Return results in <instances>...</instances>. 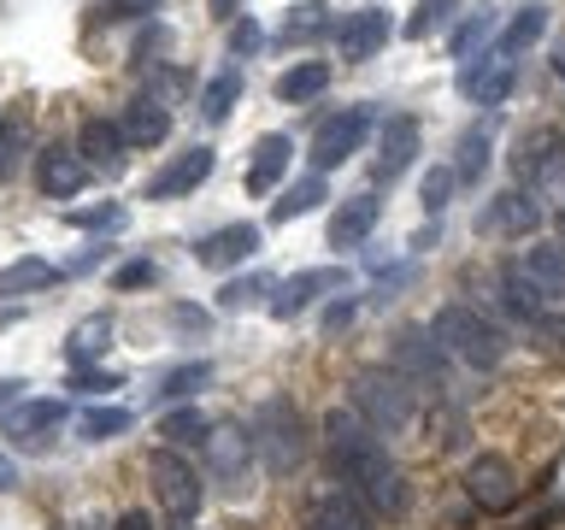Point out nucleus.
<instances>
[{
    "instance_id": "obj_1",
    "label": "nucleus",
    "mask_w": 565,
    "mask_h": 530,
    "mask_svg": "<svg viewBox=\"0 0 565 530\" xmlns=\"http://www.w3.org/2000/svg\"><path fill=\"white\" fill-rule=\"evenodd\" d=\"M324 454H330V471L348 484V495H360L377 519H401L406 512L413 489H406L401 466L377 442V431H371L353 406H335V413L324 418Z\"/></svg>"
},
{
    "instance_id": "obj_2",
    "label": "nucleus",
    "mask_w": 565,
    "mask_h": 530,
    "mask_svg": "<svg viewBox=\"0 0 565 530\" xmlns=\"http://www.w3.org/2000/svg\"><path fill=\"white\" fill-rule=\"evenodd\" d=\"M430 336H436L441 348H448V360L471 365V371H494V365L507 360V336L494 330L477 307H466V300L441 307V312L430 318Z\"/></svg>"
},
{
    "instance_id": "obj_3",
    "label": "nucleus",
    "mask_w": 565,
    "mask_h": 530,
    "mask_svg": "<svg viewBox=\"0 0 565 530\" xmlns=\"http://www.w3.org/2000/svg\"><path fill=\"white\" fill-rule=\"evenodd\" d=\"M353 413H360L377 436H401L418 418V389L401 371H360L353 378Z\"/></svg>"
},
{
    "instance_id": "obj_4",
    "label": "nucleus",
    "mask_w": 565,
    "mask_h": 530,
    "mask_svg": "<svg viewBox=\"0 0 565 530\" xmlns=\"http://www.w3.org/2000/svg\"><path fill=\"white\" fill-rule=\"evenodd\" d=\"M148 484H153V495H159V507L171 512V519H194L201 512V501H206V477L189 466V454L183 448H153L148 454Z\"/></svg>"
},
{
    "instance_id": "obj_5",
    "label": "nucleus",
    "mask_w": 565,
    "mask_h": 530,
    "mask_svg": "<svg viewBox=\"0 0 565 530\" xmlns=\"http://www.w3.org/2000/svg\"><path fill=\"white\" fill-rule=\"evenodd\" d=\"M254 448L265 459V471H295L307 459V424H300L295 401H265L254 418Z\"/></svg>"
},
{
    "instance_id": "obj_6",
    "label": "nucleus",
    "mask_w": 565,
    "mask_h": 530,
    "mask_svg": "<svg viewBox=\"0 0 565 530\" xmlns=\"http://www.w3.org/2000/svg\"><path fill=\"white\" fill-rule=\"evenodd\" d=\"M365 136H371V113H365V106H342V113H330L324 124H318V136H312V171L330 177L342 159H353L365 148Z\"/></svg>"
},
{
    "instance_id": "obj_7",
    "label": "nucleus",
    "mask_w": 565,
    "mask_h": 530,
    "mask_svg": "<svg viewBox=\"0 0 565 530\" xmlns=\"http://www.w3.org/2000/svg\"><path fill=\"white\" fill-rule=\"evenodd\" d=\"M71 418V401H60V395H35V401H18L7 418H0V436L12 442V448H24V454H35V448H47L53 442V431Z\"/></svg>"
},
{
    "instance_id": "obj_8",
    "label": "nucleus",
    "mask_w": 565,
    "mask_h": 530,
    "mask_svg": "<svg viewBox=\"0 0 565 530\" xmlns=\"http://www.w3.org/2000/svg\"><path fill=\"white\" fill-rule=\"evenodd\" d=\"M388 360L406 383H430V389H448V348L436 342L430 330H395V348H388Z\"/></svg>"
},
{
    "instance_id": "obj_9",
    "label": "nucleus",
    "mask_w": 565,
    "mask_h": 530,
    "mask_svg": "<svg viewBox=\"0 0 565 530\" xmlns=\"http://www.w3.org/2000/svg\"><path fill=\"white\" fill-rule=\"evenodd\" d=\"M512 77H519V53L483 47L477 60L459 65V95H471L477 106H501L512 95Z\"/></svg>"
},
{
    "instance_id": "obj_10",
    "label": "nucleus",
    "mask_w": 565,
    "mask_h": 530,
    "mask_svg": "<svg viewBox=\"0 0 565 530\" xmlns=\"http://www.w3.org/2000/svg\"><path fill=\"white\" fill-rule=\"evenodd\" d=\"M206 454H212V477L224 484V495H247L254 489V431H236V424H224V431L206 436Z\"/></svg>"
},
{
    "instance_id": "obj_11",
    "label": "nucleus",
    "mask_w": 565,
    "mask_h": 530,
    "mask_svg": "<svg viewBox=\"0 0 565 530\" xmlns=\"http://www.w3.org/2000/svg\"><path fill=\"white\" fill-rule=\"evenodd\" d=\"M388 35H395V18H388L383 7H360V12H348L342 24H335V53L353 60V65H365L388 47Z\"/></svg>"
},
{
    "instance_id": "obj_12",
    "label": "nucleus",
    "mask_w": 565,
    "mask_h": 530,
    "mask_svg": "<svg viewBox=\"0 0 565 530\" xmlns=\"http://www.w3.org/2000/svg\"><path fill=\"white\" fill-rule=\"evenodd\" d=\"M418 118H406V113H395V118H383L377 124V153H371V183H395V177L418 159Z\"/></svg>"
},
{
    "instance_id": "obj_13",
    "label": "nucleus",
    "mask_w": 565,
    "mask_h": 530,
    "mask_svg": "<svg viewBox=\"0 0 565 530\" xmlns=\"http://www.w3.org/2000/svg\"><path fill=\"white\" fill-rule=\"evenodd\" d=\"M466 495L483 512H507L519 501V471H512V459L507 454H477L466 466Z\"/></svg>"
},
{
    "instance_id": "obj_14",
    "label": "nucleus",
    "mask_w": 565,
    "mask_h": 530,
    "mask_svg": "<svg viewBox=\"0 0 565 530\" xmlns=\"http://www.w3.org/2000/svg\"><path fill=\"white\" fill-rule=\"evenodd\" d=\"M536 224H542L536 189H507V194H494V201L483 206V219H477V230H483V236H530Z\"/></svg>"
},
{
    "instance_id": "obj_15",
    "label": "nucleus",
    "mask_w": 565,
    "mask_h": 530,
    "mask_svg": "<svg viewBox=\"0 0 565 530\" xmlns=\"http://www.w3.org/2000/svg\"><path fill=\"white\" fill-rule=\"evenodd\" d=\"M348 272L342 265H312V272H295V277H282L277 283V295H271V318H295V312H307L318 295H330V289H342Z\"/></svg>"
},
{
    "instance_id": "obj_16",
    "label": "nucleus",
    "mask_w": 565,
    "mask_h": 530,
    "mask_svg": "<svg viewBox=\"0 0 565 530\" xmlns=\"http://www.w3.org/2000/svg\"><path fill=\"white\" fill-rule=\"evenodd\" d=\"M212 166H218V153H212V148H189V153H171V166L159 171V177H153V183L141 189V194H148V201H183L189 189H201L206 177H212Z\"/></svg>"
},
{
    "instance_id": "obj_17",
    "label": "nucleus",
    "mask_w": 565,
    "mask_h": 530,
    "mask_svg": "<svg viewBox=\"0 0 565 530\" xmlns=\"http://www.w3.org/2000/svg\"><path fill=\"white\" fill-rule=\"evenodd\" d=\"M512 272H519V277H524L542 300H565V242L524 247V254L512 259Z\"/></svg>"
},
{
    "instance_id": "obj_18",
    "label": "nucleus",
    "mask_w": 565,
    "mask_h": 530,
    "mask_svg": "<svg viewBox=\"0 0 565 530\" xmlns=\"http://www.w3.org/2000/svg\"><path fill=\"white\" fill-rule=\"evenodd\" d=\"M35 183H42V194H53V201H71V194L88 183V159L77 148H60V141H53V148L35 159Z\"/></svg>"
},
{
    "instance_id": "obj_19",
    "label": "nucleus",
    "mask_w": 565,
    "mask_h": 530,
    "mask_svg": "<svg viewBox=\"0 0 565 530\" xmlns=\"http://www.w3.org/2000/svg\"><path fill=\"white\" fill-rule=\"evenodd\" d=\"M254 254H259V224H224V230H212V236L194 247V259L212 265V272H230V265H242Z\"/></svg>"
},
{
    "instance_id": "obj_20",
    "label": "nucleus",
    "mask_w": 565,
    "mask_h": 530,
    "mask_svg": "<svg viewBox=\"0 0 565 530\" xmlns=\"http://www.w3.org/2000/svg\"><path fill=\"white\" fill-rule=\"evenodd\" d=\"M307 530H377V524H371V507L360 501V495L324 489V495L307 507Z\"/></svg>"
},
{
    "instance_id": "obj_21",
    "label": "nucleus",
    "mask_w": 565,
    "mask_h": 530,
    "mask_svg": "<svg viewBox=\"0 0 565 530\" xmlns=\"http://www.w3.org/2000/svg\"><path fill=\"white\" fill-rule=\"evenodd\" d=\"M289 159H295V141L289 136H259L254 141V166H247V194H271L282 189V171H289Z\"/></svg>"
},
{
    "instance_id": "obj_22",
    "label": "nucleus",
    "mask_w": 565,
    "mask_h": 530,
    "mask_svg": "<svg viewBox=\"0 0 565 530\" xmlns=\"http://www.w3.org/2000/svg\"><path fill=\"white\" fill-rule=\"evenodd\" d=\"M118 130H124V141H130V148H159V141L171 136V113H166L153 95H136L130 106H124Z\"/></svg>"
},
{
    "instance_id": "obj_23",
    "label": "nucleus",
    "mask_w": 565,
    "mask_h": 530,
    "mask_svg": "<svg viewBox=\"0 0 565 530\" xmlns=\"http://www.w3.org/2000/svg\"><path fill=\"white\" fill-rule=\"evenodd\" d=\"M377 194H348L342 206L330 212V247H360L371 230H377Z\"/></svg>"
},
{
    "instance_id": "obj_24",
    "label": "nucleus",
    "mask_w": 565,
    "mask_h": 530,
    "mask_svg": "<svg viewBox=\"0 0 565 530\" xmlns=\"http://www.w3.org/2000/svg\"><path fill=\"white\" fill-rule=\"evenodd\" d=\"M124 130L113 118H88L83 124V159H88V171H100V177H118L124 171Z\"/></svg>"
},
{
    "instance_id": "obj_25",
    "label": "nucleus",
    "mask_w": 565,
    "mask_h": 530,
    "mask_svg": "<svg viewBox=\"0 0 565 530\" xmlns=\"http://www.w3.org/2000/svg\"><path fill=\"white\" fill-rule=\"evenodd\" d=\"M330 88V60H300V65H289L277 77V100H289V106H307V100H318Z\"/></svg>"
},
{
    "instance_id": "obj_26",
    "label": "nucleus",
    "mask_w": 565,
    "mask_h": 530,
    "mask_svg": "<svg viewBox=\"0 0 565 530\" xmlns=\"http://www.w3.org/2000/svg\"><path fill=\"white\" fill-rule=\"evenodd\" d=\"M65 272L60 265H47V259H35V254H24V259H12V265H0V295H35V289H53Z\"/></svg>"
},
{
    "instance_id": "obj_27",
    "label": "nucleus",
    "mask_w": 565,
    "mask_h": 530,
    "mask_svg": "<svg viewBox=\"0 0 565 530\" xmlns=\"http://www.w3.org/2000/svg\"><path fill=\"white\" fill-rule=\"evenodd\" d=\"M24 153H30V113L18 106V113L0 118V183H12V177H18Z\"/></svg>"
},
{
    "instance_id": "obj_28",
    "label": "nucleus",
    "mask_w": 565,
    "mask_h": 530,
    "mask_svg": "<svg viewBox=\"0 0 565 530\" xmlns=\"http://www.w3.org/2000/svg\"><path fill=\"white\" fill-rule=\"evenodd\" d=\"M236 100H242V71L236 65H218V71H212V83L201 88V118L206 124H224Z\"/></svg>"
},
{
    "instance_id": "obj_29",
    "label": "nucleus",
    "mask_w": 565,
    "mask_h": 530,
    "mask_svg": "<svg viewBox=\"0 0 565 530\" xmlns=\"http://www.w3.org/2000/svg\"><path fill=\"white\" fill-rule=\"evenodd\" d=\"M330 30V7L324 0H300V7H289V18L277 24V42H312V35H324Z\"/></svg>"
},
{
    "instance_id": "obj_30",
    "label": "nucleus",
    "mask_w": 565,
    "mask_h": 530,
    "mask_svg": "<svg viewBox=\"0 0 565 530\" xmlns=\"http://www.w3.org/2000/svg\"><path fill=\"white\" fill-rule=\"evenodd\" d=\"M318 201H324V177H300V183H289L282 189V201H271V224H289V219H300V212H312Z\"/></svg>"
},
{
    "instance_id": "obj_31",
    "label": "nucleus",
    "mask_w": 565,
    "mask_h": 530,
    "mask_svg": "<svg viewBox=\"0 0 565 530\" xmlns=\"http://www.w3.org/2000/svg\"><path fill=\"white\" fill-rule=\"evenodd\" d=\"M501 300H507V312L519 318V325H542V307H547V300H542L536 289H530V283H524L519 272H512V265L501 272Z\"/></svg>"
},
{
    "instance_id": "obj_32",
    "label": "nucleus",
    "mask_w": 565,
    "mask_h": 530,
    "mask_svg": "<svg viewBox=\"0 0 565 530\" xmlns=\"http://www.w3.org/2000/svg\"><path fill=\"white\" fill-rule=\"evenodd\" d=\"M206 383H212V365H206V360H189V365H177V371H166V378H159L153 401H189L194 389H206Z\"/></svg>"
},
{
    "instance_id": "obj_33",
    "label": "nucleus",
    "mask_w": 565,
    "mask_h": 530,
    "mask_svg": "<svg viewBox=\"0 0 565 530\" xmlns=\"http://www.w3.org/2000/svg\"><path fill=\"white\" fill-rule=\"evenodd\" d=\"M136 424V413L130 406H88V413L77 418V431L88 436V442H113V436H124Z\"/></svg>"
},
{
    "instance_id": "obj_34",
    "label": "nucleus",
    "mask_w": 565,
    "mask_h": 530,
    "mask_svg": "<svg viewBox=\"0 0 565 530\" xmlns=\"http://www.w3.org/2000/svg\"><path fill=\"white\" fill-rule=\"evenodd\" d=\"M159 436H166V448H189V442H206L212 424L194 413V406H177V413L159 418Z\"/></svg>"
},
{
    "instance_id": "obj_35",
    "label": "nucleus",
    "mask_w": 565,
    "mask_h": 530,
    "mask_svg": "<svg viewBox=\"0 0 565 530\" xmlns=\"http://www.w3.org/2000/svg\"><path fill=\"white\" fill-rule=\"evenodd\" d=\"M536 201H554V212L565 219V148L536 159Z\"/></svg>"
},
{
    "instance_id": "obj_36",
    "label": "nucleus",
    "mask_w": 565,
    "mask_h": 530,
    "mask_svg": "<svg viewBox=\"0 0 565 530\" xmlns=\"http://www.w3.org/2000/svg\"><path fill=\"white\" fill-rule=\"evenodd\" d=\"M454 7H459V0H418V7H413V18L401 24V35H413V42H424V35H436L441 24H448V18H454Z\"/></svg>"
},
{
    "instance_id": "obj_37",
    "label": "nucleus",
    "mask_w": 565,
    "mask_h": 530,
    "mask_svg": "<svg viewBox=\"0 0 565 530\" xmlns=\"http://www.w3.org/2000/svg\"><path fill=\"white\" fill-rule=\"evenodd\" d=\"M106 336H113V318H106V312H95V318H83V325L77 330H71V360H95V353L106 348Z\"/></svg>"
},
{
    "instance_id": "obj_38",
    "label": "nucleus",
    "mask_w": 565,
    "mask_h": 530,
    "mask_svg": "<svg viewBox=\"0 0 565 530\" xmlns=\"http://www.w3.org/2000/svg\"><path fill=\"white\" fill-rule=\"evenodd\" d=\"M542 30H547V7H524V12H519V18H512V24H507L501 47H507V53H524V47L536 42Z\"/></svg>"
},
{
    "instance_id": "obj_39",
    "label": "nucleus",
    "mask_w": 565,
    "mask_h": 530,
    "mask_svg": "<svg viewBox=\"0 0 565 530\" xmlns=\"http://www.w3.org/2000/svg\"><path fill=\"white\" fill-rule=\"evenodd\" d=\"M489 35H494V12H471L466 24L454 30V60H466V53H483Z\"/></svg>"
},
{
    "instance_id": "obj_40",
    "label": "nucleus",
    "mask_w": 565,
    "mask_h": 530,
    "mask_svg": "<svg viewBox=\"0 0 565 530\" xmlns=\"http://www.w3.org/2000/svg\"><path fill=\"white\" fill-rule=\"evenodd\" d=\"M483 166H489V136L477 130V136L459 141V166H454V177H459V183H477V177H483Z\"/></svg>"
},
{
    "instance_id": "obj_41",
    "label": "nucleus",
    "mask_w": 565,
    "mask_h": 530,
    "mask_svg": "<svg viewBox=\"0 0 565 530\" xmlns=\"http://www.w3.org/2000/svg\"><path fill=\"white\" fill-rule=\"evenodd\" d=\"M265 289H271V283H265V277H230L224 283V289H218V312H242L247 307V300H254V295H265Z\"/></svg>"
},
{
    "instance_id": "obj_42",
    "label": "nucleus",
    "mask_w": 565,
    "mask_h": 530,
    "mask_svg": "<svg viewBox=\"0 0 565 530\" xmlns=\"http://www.w3.org/2000/svg\"><path fill=\"white\" fill-rule=\"evenodd\" d=\"M71 224H77V230H118V224H124V206H118V201L77 206V212H71Z\"/></svg>"
},
{
    "instance_id": "obj_43",
    "label": "nucleus",
    "mask_w": 565,
    "mask_h": 530,
    "mask_svg": "<svg viewBox=\"0 0 565 530\" xmlns=\"http://www.w3.org/2000/svg\"><path fill=\"white\" fill-rule=\"evenodd\" d=\"M153 277H159V272H153V259H124L118 272H113V283H118V289H148Z\"/></svg>"
},
{
    "instance_id": "obj_44",
    "label": "nucleus",
    "mask_w": 565,
    "mask_h": 530,
    "mask_svg": "<svg viewBox=\"0 0 565 530\" xmlns=\"http://www.w3.org/2000/svg\"><path fill=\"white\" fill-rule=\"evenodd\" d=\"M124 378H118V371H88V365H77V371H71V383L65 389H83V395H100V389H118Z\"/></svg>"
},
{
    "instance_id": "obj_45",
    "label": "nucleus",
    "mask_w": 565,
    "mask_h": 530,
    "mask_svg": "<svg viewBox=\"0 0 565 530\" xmlns=\"http://www.w3.org/2000/svg\"><path fill=\"white\" fill-rule=\"evenodd\" d=\"M459 183V177L448 171V166H441V171H430V177H424V206H430V212H441V206H448V189Z\"/></svg>"
},
{
    "instance_id": "obj_46",
    "label": "nucleus",
    "mask_w": 565,
    "mask_h": 530,
    "mask_svg": "<svg viewBox=\"0 0 565 530\" xmlns=\"http://www.w3.org/2000/svg\"><path fill=\"white\" fill-rule=\"evenodd\" d=\"M265 42V30L254 24V18H236V30H230V53H254Z\"/></svg>"
},
{
    "instance_id": "obj_47",
    "label": "nucleus",
    "mask_w": 565,
    "mask_h": 530,
    "mask_svg": "<svg viewBox=\"0 0 565 530\" xmlns=\"http://www.w3.org/2000/svg\"><path fill=\"white\" fill-rule=\"evenodd\" d=\"M406 277H413V265H395V272H388V277L377 283V289H371V307H388V300H395V289H401Z\"/></svg>"
},
{
    "instance_id": "obj_48",
    "label": "nucleus",
    "mask_w": 565,
    "mask_h": 530,
    "mask_svg": "<svg viewBox=\"0 0 565 530\" xmlns=\"http://www.w3.org/2000/svg\"><path fill=\"white\" fill-rule=\"evenodd\" d=\"M95 7H100L106 18H141V12H153L159 0H95Z\"/></svg>"
},
{
    "instance_id": "obj_49",
    "label": "nucleus",
    "mask_w": 565,
    "mask_h": 530,
    "mask_svg": "<svg viewBox=\"0 0 565 530\" xmlns=\"http://www.w3.org/2000/svg\"><path fill=\"white\" fill-rule=\"evenodd\" d=\"M353 312H360V300H335V307H324V330H348Z\"/></svg>"
},
{
    "instance_id": "obj_50",
    "label": "nucleus",
    "mask_w": 565,
    "mask_h": 530,
    "mask_svg": "<svg viewBox=\"0 0 565 530\" xmlns=\"http://www.w3.org/2000/svg\"><path fill=\"white\" fill-rule=\"evenodd\" d=\"M113 530H159V524H153V519H148V512H141V507H130V512H124V519H118Z\"/></svg>"
},
{
    "instance_id": "obj_51",
    "label": "nucleus",
    "mask_w": 565,
    "mask_h": 530,
    "mask_svg": "<svg viewBox=\"0 0 565 530\" xmlns=\"http://www.w3.org/2000/svg\"><path fill=\"white\" fill-rule=\"evenodd\" d=\"M18 389H24L18 378H0V406H18Z\"/></svg>"
},
{
    "instance_id": "obj_52",
    "label": "nucleus",
    "mask_w": 565,
    "mask_h": 530,
    "mask_svg": "<svg viewBox=\"0 0 565 530\" xmlns=\"http://www.w3.org/2000/svg\"><path fill=\"white\" fill-rule=\"evenodd\" d=\"M542 330H547V336H554V342L565 348V318H542Z\"/></svg>"
},
{
    "instance_id": "obj_53",
    "label": "nucleus",
    "mask_w": 565,
    "mask_h": 530,
    "mask_svg": "<svg viewBox=\"0 0 565 530\" xmlns=\"http://www.w3.org/2000/svg\"><path fill=\"white\" fill-rule=\"evenodd\" d=\"M18 484V471H12V459H0V489H12Z\"/></svg>"
},
{
    "instance_id": "obj_54",
    "label": "nucleus",
    "mask_w": 565,
    "mask_h": 530,
    "mask_svg": "<svg viewBox=\"0 0 565 530\" xmlns=\"http://www.w3.org/2000/svg\"><path fill=\"white\" fill-rule=\"evenodd\" d=\"M230 7H236V0H212V12H230Z\"/></svg>"
},
{
    "instance_id": "obj_55",
    "label": "nucleus",
    "mask_w": 565,
    "mask_h": 530,
    "mask_svg": "<svg viewBox=\"0 0 565 530\" xmlns=\"http://www.w3.org/2000/svg\"><path fill=\"white\" fill-rule=\"evenodd\" d=\"M83 530H100V524H83Z\"/></svg>"
},
{
    "instance_id": "obj_56",
    "label": "nucleus",
    "mask_w": 565,
    "mask_h": 530,
    "mask_svg": "<svg viewBox=\"0 0 565 530\" xmlns=\"http://www.w3.org/2000/svg\"><path fill=\"white\" fill-rule=\"evenodd\" d=\"M183 530H189V524H183Z\"/></svg>"
}]
</instances>
